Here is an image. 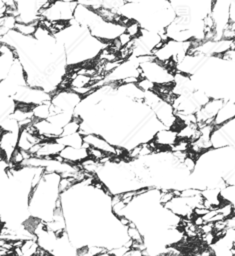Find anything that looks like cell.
I'll list each match as a JSON object with an SVG mask.
<instances>
[{
	"label": "cell",
	"mask_w": 235,
	"mask_h": 256,
	"mask_svg": "<svg viewBox=\"0 0 235 256\" xmlns=\"http://www.w3.org/2000/svg\"><path fill=\"white\" fill-rule=\"evenodd\" d=\"M141 77L151 80L156 85L172 84L174 81V73L158 60L151 59L140 64Z\"/></svg>",
	"instance_id": "obj_1"
},
{
	"label": "cell",
	"mask_w": 235,
	"mask_h": 256,
	"mask_svg": "<svg viewBox=\"0 0 235 256\" xmlns=\"http://www.w3.org/2000/svg\"><path fill=\"white\" fill-rule=\"evenodd\" d=\"M211 140L216 148L227 146L235 147V118L215 127Z\"/></svg>",
	"instance_id": "obj_2"
},
{
	"label": "cell",
	"mask_w": 235,
	"mask_h": 256,
	"mask_svg": "<svg viewBox=\"0 0 235 256\" xmlns=\"http://www.w3.org/2000/svg\"><path fill=\"white\" fill-rule=\"evenodd\" d=\"M154 115L159 120V122L165 127V128H173L175 129L178 118L175 114V110L171 103L161 100L153 109H152Z\"/></svg>",
	"instance_id": "obj_3"
},
{
	"label": "cell",
	"mask_w": 235,
	"mask_h": 256,
	"mask_svg": "<svg viewBox=\"0 0 235 256\" xmlns=\"http://www.w3.org/2000/svg\"><path fill=\"white\" fill-rule=\"evenodd\" d=\"M179 139L178 131L173 128H161L153 136L152 141L156 144L158 152L163 150H170L171 147Z\"/></svg>",
	"instance_id": "obj_4"
},
{
	"label": "cell",
	"mask_w": 235,
	"mask_h": 256,
	"mask_svg": "<svg viewBox=\"0 0 235 256\" xmlns=\"http://www.w3.org/2000/svg\"><path fill=\"white\" fill-rule=\"evenodd\" d=\"M63 161L69 162L71 164H79L83 160L89 157L88 154V149L83 147H70V146H65L60 153L58 154Z\"/></svg>",
	"instance_id": "obj_5"
},
{
	"label": "cell",
	"mask_w": 235,
	"mask_h": 256,
	"mask_svg": "<svg viewBox=\"0 0 235 256\" xmlns=\"http://www.w3.org/2000/svg\"><path fill=\"white\" fill-rule=\"evenodd\" d=\"M235 118V101H224L213 120V125L218 127Z\"/></svg>",
	"instance_id": "obj_6"
},
{
	"label": "cell",
	"mask_w": 235,
	"mask_h": 256,
	"mask_svg": "<svg viewBox=\"0 0 235 256\" xmlns=\"http://www.w3.org/2000/svg\"><path fill=\"white\" fill-rule=\"evenodd\" d=\"M42 141L43 140L39 134H33L25 129H21L18 139V149L23 151H29L34 145Z\"/></svg>",
	"instance_id": "obj_7"
},
{
	"label": "cell",
	"mask_w": 235,
	"mask_h": 256,
	"mask_svg": "<svg viewBox=\"0 0 235 256\" xmlns=\"http://www.w3.org/2000/svg\"><path fill=\"white\" fill-rule=\"evenodd\" d=\"M59 143H61L64 147L70 146V147H83L84 145V136L80 132H76L71 135L66 136H60L56 139Z\"/></svg>",
	"instance_id": "obj_8"
},
{
	"label": "cell",
	"mask_w": 235,
	"mask_h": 256,
	"mask_svg": "<svg viewBox=\"0 0 235 256\" xmlns=\"http://www.w3.org/2000/svg\"><path fill=\"white\" fill-rule=\"evenodd\" d=\"M74 117V112L73 111H62L58 112L56 114L51 115L48 120L52 122L54 125L57 127L63 128L69 121H71Z\"/></svg>",
	"instance_id": "obj_9"
},
{
	"label": "cell",
	"mask_w": 235,
	"mask_h": 256,
	"mask_svg": "<svg viewBox=\"0 0 235 256\" xmlns=\"http://www.w3.org/2000/svg\"><path fill=\"white\" fill-rule=\"evenodd\" d=\"M17 108L16 100L11 96H1V119L10 116Z\"/></svg>",
	"instance_id": "obj_10"
},
{
	"label": "cell",
	"mask_w": 235,
	"mask_h": 256,
	"mask_svg": "<svg viewBox=\"0 0 235 256\" xmlns=\"http://www.w3.org/2000/svg\"><path fill=\"white\" fill-rule=\"evenodd\" d=\"M32 113L34 116V120L48 119L51 116V101L34 105L32 107Z\"/></svg>",
	"instance_id": "obj_11"
},
{
	"label": "cell",
	"mask_w": 235,
	"mask_h": 256,
	"mask_svg": "<svg viewBox=\"0 0 235 256\" xmlns=\"http://www.w3.org/2000/svg\"><path fill=\"white\" fill-rule=\"evenodd\" d=\"M39 247L40 246L36 239H27L24 240L21 246V251L24 256H35Z\"/></svg>",
	"instance_id": "obj_12"
},
{
	"label": "cell",
	"mask_w": 235,
	"mask_h": 256,
	"mask_svg": "<svg viewBox=\"0 0 235 256\" xmlns=\"http://www.w3.org/2000/svg\"><path fill=\"white\" fill-rule=\"evenodd\" d=\"M80 123H81V118L74 116L71 121H69L63 128H62V135L61 136H66V135H71L76 132H79L80 130Z\"/></svg>",
	"instance_id": "obj_13"
},
{
	"label": "cell",
	"mask_w": 235,
	"mask_h": 256,
	"mask_svg": "<svg viewBox=\"0 0 235 256\" xmlns=\"http://www.w3.org/2000/svg\"><path fill=\"white\" fill-rule=\"evenodd\" d=\"M142 26L141 24L136 21V20H130L127 25L125 26V31L132 37V38H136L138 37L140 34H141V31H142Z\"/></svg>",
	"instance_id": "obj_14"
},
{
	"label": "cell",
	"mask_w": 235,
	"mask_h": 256,
	"mask_svg": "<svg viewBox=\"0 0 235 256\" xmlns=\"http://www.w3.org/2000/svg\"><path fill=\"white\" fill-rule=\"evenodd\" d=\"M137 85L144 92H146V91H154L155 88H156V84L153 83L151 80L145 78V77H141L139 79V81L137 82Z\"/></svg>",
	"instance_id": "obj_15"
},
{
	"label": "cell",
	"mask_w": 235,
	"mask_h": 256,
	"mask_svg": "<svg viewBox=\"0 0 235 256\" xmlns=\"http://www.w3.org/2000/svg\"><path fill=\"white\" fill-rule=\"evenodd\" d=\"M226 223H227V228H231V229L235 230V216L234 215L227 218Z\"/></svg>",
	"instance_id": "obj_16"
},
{
	"label": "cell",
	"mask_w": 235,
	"mask_h": 256,
	"mask_svg": "<svg viewBox=\"0 0 235 256\" xmlns=\"http://www.w3.org/2000/svg\"><path fill=\"white\" fill-rule=\"evenodd\" d=\"M164 256H180L178 254H174V253H166Z\"/></svg>",
	"instance_id": "obj_17"
},
{
	"label": "cell",
	"mask_w": 235,
	"mask_h": 256,
	"mask_svg": "<svg viewBox=\"0 0 235 256\" xmlns=\"http://www.w3.org/2000/svg\"><path fill=\"white\" fill-rule=\"evenodd\" d=\"M6 256H18V255H17V254H16V253L13 251V252L9 253V254H8V255H6Z\"/></svg>",
	"instance_id": "obj_18"
},
{
	"label": "cell",
	"mask_w": 235,
	"mask_h": 256,
	"mask_svg": "<svg viewBox=\"0 0 235 256\" xmlns=\"http://www.w3.org/2000/svg\"><path fill=\"white\" fill-rule=\"evenodd\" d=\"M62 1H65V2H75L77 0H62Z\"/></svg>",
	"instance_id": "obj_19"
},
{
	"label": "cell",
	"mask_w": 235,
	"mask_h": 256,
	"mask_svg": "<svg viewBox=\"0 0 235 256\" xmlns=\"http://www.w3.org/2000/svg\"><path fill=\"white\" fill-rule=\"evenodd\" d=\"M163 256H164V255H163Z\"/></svg>",
	"instance_id": "obj_20"
},
{
	"label": "cell",
	"mask_w": 235,
	"mask_h": 256,
	"mask_svg": "<svg viewBox=\"0 0 235 256\" xmlns=\"http://www.w3.org/2000/svg\"><path fill=\"white\" fill-rule=\"evenodd\" d=\"M23 256H24V255H23Z\"/></svg>",
	"instance_id": "obj_21"
}]
</instances>
